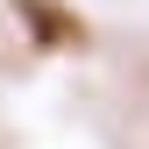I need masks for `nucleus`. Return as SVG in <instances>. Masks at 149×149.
<instances>
[{
  "instance_id": "obj_1",
  "label": "nucleus",
  "mask_w": 149,
  "mask_h": 149,
  "mask_svg": "<svg viewBox=\"0 0 149 149\" xmlns=\"http://www.w3.org/2000/svg\"><path fill=\"white\" fill-rule=\"evenodd\" d=\"M14 14L29 22V36L43 50H85V22L64 7V0H14Z\"/></svg>"
}]
</instances>
